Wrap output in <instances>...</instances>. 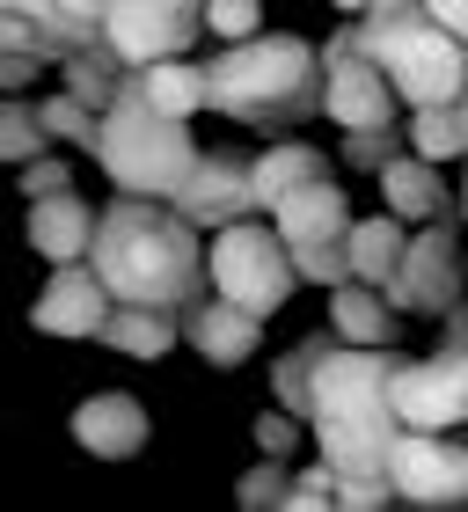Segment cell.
<instances>
[{"mask_svg":"<svg viewBox=\"0 0 468 512\" xmlns=\"http://www.w3.org/2000/svg\"><path fill=\"white\" fill-rule=\"evenodd\" d=\"M213 293L242 300L256 315H278L300 293V264H293V242L278 235V220L249 213L234 227H213Z\"/></svg>","mask_w":468,"mask_h":512,"instance_id":"obj_6","label":"cell"},{"mask_svg":"<svg viewBox=\"0 0 468 512\" xmlns=\"http://www.w3.org/2000/svg\"><path fill=\"white\" fill-rule=\"evenodd\" d=\"M461 220H468V176H461Z\"/></svg>","mask_w":468,"mask_h":512,"instance_id":"obj_41","label":"cell"},{"mask_svg":"<svg viewBox=\"0 0 468 512\" xmlns=\"http://www.w3.org/2000/svg\"><path fill=\"white\" fill-rule=\"evenodd\" d=\"M322 176H330V154L308 147V139L278 132V139L256 147V205H264V213H278L293 191H308V183H322Z\"/></svg>","mask_w":468,"mask_h":512,"instance_id":"obj_18","label":"cell"},{"mask_svg":"<svg viewBox=\"0 0 468 512\" xmlns=\"http://www.w3.org/2000/svg\"><path fill=\"white\" fill-rule=\"evenodd\" d=\"M117 315V293L103 286V271L88 264H52V278H44V293L30 300V322L44 337H103V322Z\"/></svg>","mask_w":468,"mask_h":512,"instance_id":"obj_13","label":"cell"},{"mask_svg":"<svg viewBox=\"0 0 468 512\" xmlns=\"http://www.w3.org/2000/svg\"><path fill=\"white\" fill-rule=\"evenodd\" d=\"M249 432H256V454H278V461H293V454H300V439H315V425H308V417H293L286 403H271Z\"/></svg>","mask_w":468,"mask_h":512,"instance_id":"obj_32","label":"cell"},{"mask_svg":"<svg viewBox=\"0 0 468 512\" xmlns=\"http://www.w3.org/2000/svg\"><path fill=\"white\" fill-rule=\"evenodd\" d=\"M176 205L205 227V235L264 213V205H256V154H242L234 139H205L198 161H191V176L176 183Z\"/></svg>","mask_w":468,"mask_h":512,"instance_id":"obj_11","label":"cell"},{"mask_svg":"<svg viewBox=\"0 0 468 512\" xmlns=\"http://www.w3.org/2000/svg\"><path fill=\"white\" fill-rule=\"evenodd\" d=\"M213 81V118L249 132H293L322 118V44L293 30H256L242 44H220L205 59Z\"/></svg>","mask_w":468,"mask_h":512,"instance_id":"obj_3","label":"cell"},{"mask_svg":"<svg viewBox=\"0 0 468 512\" xmlns=\"http://www.w3.org/2000/svg\"><path fill=\"white\" fill-rule=\"evenodd\" d=\"M322 505H337V469L315 454L308 469L293 476V498H286V512H322Z\"/></svg>","mask_w":468,"mask_h":512,"instance_id":"obj_36","label":"cell"},{"mask_svg":"<svg viewBox=\"0 0 468 512\" xmlns=\"http://www.w3.org/2000/svg\"><path fill=\"white\" fill-rule=\"evenodd\" d=\"M96 205L74 198V191H52V198H30V249L44 264H81L96 249Z\"/></svg>","mask_w":468,"mask_h":512,"instance_id":"obj_17","label":"cell"},{"mask_svg":"<svg viewBox=\"0 0 468 512\" xmlns=\"http://www.w3.org/2000/svg\"><path fill=\"white\" fill-rule=\"evenodd\" d=\"M176 337H183L176 308H132V300H117V315L103 322L96 344H110V352H125V359H161V352H176Z\"/></svg>","mask_w":468,"mask_h":512,"instance_id":"obj_22","label":"cell"},{"mask_svg":"<svg viewBox=\"0 0 468 512\" xmlns=\"http://www.w3.org/2000/svg\"><path fill=\"white\" fill-rule=\"evenodd\" d=\"M439 322H447V337L425 359H403V374H395V417L425 432H461L468 425V300Z\"/></svg>","mask_w":468,"mask_h":512,"instance_id":"obj_8","label":"cell"},{"mask_svg":"<svg viewBox=\"0 0 468 512\" xmlns=\"http://www.w3.org/2000/svg\"><path fill=\"white\" fill-rule=\"evenodd\" d=\"M44 147H59V139L44 132L37 103L30 96H8V103H0V161H15V169H22V161H37Z\"/></svg>","mask_w":468,"mask_h":512,"instance_id":"obj_29","label":"cell"},{"mask_svg":"<svg viewBox=\"0 0 468 512\" xmlns=\"http://www.w3.org/2000/svg\"><path fill=\"white\" fill-rule=\"evenodd\" d=\"M359 44L388 66L403 103H468V37L447 30L425 0L417 8H373L359 15Z\"/></svg>","mask_w":468,"mask_h":512,"instance_id":"obj_5","label":"cell"},{"mask_svg":"<svg viewBox=\"0 0 468 512\" xmlns=\"http://www.w3.org/2000/svg\"><path fill=\"white\" fill-rule=\"evenodd\" d=\"M205 30H213L220 44H242L264 30V0H205Z\"/></svg>","mask_w":468,"mask_h":512,"instance_id":"obj_34","label":"cell"},{"mask_svg":"<svg viewBox=\"0 0 468 512\" xmlns=\"http://www.w3.org/2000/svg\"><path fill=\"white\" fill-rule=\"evenodd\" d=\"M395 344H330L315 366V454L330 469H388L403 417H395Z\"/></svg>","mask_w":468,"mask_h":512,"instance_id":"obj_2","label":"cell"},{"mask_svg":"<svg viewBox=\"0 0 468 512\" xmlns=\"http://www.w3.org/2000/svg\"><path fill=\"white\" fill-rule=\"evenodd\" d=\"M425 8L447 22V30H461V37H468V0H425Z\"/></svg>","mask_w":468,"mask_h":512,"instance_id":"obj_38","label":"cell"},{"mask_svg":"<svg viewBox=\"0 0 468 512\" xmlns=\"http://www.w3.org/2000/svg\"><path fill=\"white\" fill-rule=\"evenodd\" d=\"M439 169H447V161H425L417 147H410V154H395L388 169L373 176V183H381V205H388V213H403L410 227L461 213V191H447V176H439Z\"/></svg>","mask_w":468,"mask_h":512,"instance_id":"obj_16","label":"cell"},{"mask_svg":"<svg viewBox=\"0 0 468 512\" xmlns=\"http://www.w3.org/2000/svg\"><path fill=\"white\" fill-rule=\"evenodd\" d=\"M22 198H52V191H74V169H66V154L59 147H44L37 161H22Z\"/></svg>","mask_w":468,"mask_h":512,"instance_id":"obj_35","label":"cell"},{"mask_svg":"<svg viewBox=\"0 0 468 512\" xmlns=\"http://www.w3.org/2000/svg\"><path fill=\"white\" fill-rule=\"evenodd\" d=\"M403 125L425 161H468V110L461 103H417Z\"/></svg>","mask_w":468,"mask_h":512,"instance_id":"obj_27","label":"cell"},{"mask_svg":"<svg viewBox=\"0 0 468 512\" xmlns=\"http://www.w3.org/2000/svg\"><path fill=\"white\" fill-rule=\"evenodd\" d=\"M330 8H344V15H366V0H330Z\"/></svg>","mask_w":468,"mask_h":512,"instance_id":"obj_40","label":"cell"},{"mask_svg":"<svg viewBox=\"0 0 468 512\" xmlns=\"http://www.w3.org/2000/svg\"><path fill=\"white\" fill-rule=\"evenodd\" d=\"M344 249H351V278H366V286H388V278H395V264H403V249H410V220L381 205V213L351 220Z\"/></svg>","mask_w":468,"mask_h":512,"instance_id":"obj_21","label":"cell"},{"mask_svg":"<svg viewBox=\"0 0 468 512\" xmlns=\"http://www.w3.org/2000/svg\"><path fill=\"white\" fill-rule=\"evenodd\" d=\"M373 8H417V0H366V15H373Z\"/></svg>","mask_w":468,"mask_h":512,"instance_id":"obj_39","label":"cell"},{"mask_svg":"<svg viewBox=\"0 0 468 512\" xmlns=\"http://www.w3.org/2000/svg\"><path fill=\"white\" fill-rule=\"evenodd\" d=\"M264 322L271 315L242 308V300L205 293L198 308H183V344H191L205 366H242V359H256V344H264Z\"/></svg>","mask_w":468,"mask_h":512,"instance_id":"obj_14","label":"cell"},{"mask_svg":"<svg viewBox=\"0 0 468 512\" xmlns=\"http://www.w3.org/2000/svg\"><path fill=\"white\" fill-rule=\"evenodd\" d=\"M461 110H468V103H461Z\"/></svg>","mask_w":468,"mask_h":512,"instance_id":"obj_42","label":"cell"},{"mask_svg":"<svg viewBox=\"0 0 468 512\" xmlns=\"http://www.w3.org/2000/svg\"><path fill=\"white\" fill-rule=\"evenodd\" d=\"M330 344H337V330L300 337L293 352L271 359V403H286L293 417H308V425H315V366H322V352H330Z\"/></svg>","mask_w":468,"mask_h":512,"instance_id":"obj_26","label":"cell"},{"mask_svg":"<svg viewBox=\"0 0 468 512\" xmlns=\"http://www.w3.org/2000/svg\"><path fill=\"white\" fill-rule=\"evenodd\" d=\"M44 66H52V59H37V52H0V88H8V96H22Z\"/></svg>","mask_w":468,"mask_h":512,"instance_id":"obj_37","label":"cell"},{"mask_svg":"<svg viewBox=\"0 0 468 512\" xmlns=\"http://www.w3.org/2000/svg\"><path fill=\"white\" fill-rule=\"evenodd\" d=\"M403 110H410L403 88L359 44V15H344L330 44H322V118L337 132H366V125H403Z\"/></svg>","mask_w":468,"mask_h":512,"instance_id":"obj_7","label":"cell"},{"mask_svg":"<svg viewBox=\"0 0 468 512\" xmlns=\"http://www.w3.org/2000/svg\"><path fill=\"white\" fill-rule=\"evenodd\" d=\"M132 74H139V66L117 59V44H110V37H103V44H81V52H66V59H59V81L74 88L81 103H96V110H110L117 96H125V81H132Z\"/></svg>","mask_w":468,"mask_h":512,"instance_id":"obj_24","label":"cell"},{"mask_svg":"<svg viewBox=\"0 0 468 512\" xmlns=\"http://www.w3.org/2000/svg\"><path fill=\"white\" fill-rule=\"evenodd\" d=\"M388 300L403 315H454L461 308V235H454V213L447 220H425L403 249V264L388 278Z\"/></svg>","mask_w":468,"mask_h":512,"instance_id":"obj_10","label":"cell"},{"mask_svg":"<svg viewBox=\"0 0 468 512\" xmlns=\"http://www.w3.org/2000/svg\"><path fill=\"white\" fill-rule=\"evenodd\" d=\"M125 66H154V59H183L205 37V0H117L110 30Z\"/></svg>","mask_w":468,"mask_h":512,"instance_id":"obj_12","label":"cell"},{"mask_svg":"<svg viewBox=\"0 0 468 512\" xmlns=\"http://www.w3.org/2000/svg\"><path fill=\"white\" fill-rule=\"evenodd\" d=\"M74 439H81V454H96V461H132V454H147V403L125 388H103V395H88V403L74 410Z\"/></svg>","mask_w":468,"mask_h":512,"instance_id":"obj_15","label":"cell"},{"mask_svg":"<svg viewBox=\"0 0 468 512\" xmlns=\"http://www.w3.org/2000/svg\"><path fill=\"white\" fill-rule=\"evenodd\" d=\"M88 264L132 308H176L183 315L213 293V235L176 198H147V191H117L103 205Z\"/></svg>","mask_w":468,"mask_h":512,"instance_id":"obj_1","label":"cell"},{"mask_svg":"<svg viewBox=\"0 0 468 512\" xmlns=\"http://www.w3.org/2000/svg\"><path fill=\"white\" fill-rule=\"evenodd\" d=\"M205 139L191 132V118L147 103L139 74L125 81V96L103 110V139H96V169L110 176V191H147V198H176V183L191 176Z\"/></svg>","mask_w":468,"mask_h":512,"instance_id":"obj_4","label":"cell"},{"mask_svg":"<svg viewBox=\"0 0 468 512\" xmlns=\"http://www.w3.org/2000/svg\"><path fill=\"white\" fill-rule=\"evenodd\" d=\"M395 154H410V125H366V132H344V161L366 176H381Z\"/></svg>","mask_w":468,"mask_h":512,"instance_id":"obj_30","label":"cell"},{"mask_svg":"<svg viewBox=\"0 0 468 512\" xmlns=\"http://www.w3.org/2000/svg\"><path fill=\"white\" fill-rule=\"evenodd\" d=\"M293 476H300L293 461H278V454H264V461H256V469H249L242 483H234V498H242L249 512H271V505L286 512V498H293Z\"/></svg>","mask_w":468,"mask_h":512,"instance_id":"obj_31","label":"cell"},{"mask_svg":"<svg viewBox=\"0 0 468 512\" xmlns=\"http://www.w3.org/2000/svg\"><path fill=\"white\" fill-rule=\"evenodd\" d=\"M388 476L403 491V505H417V512H461L468 505V439L403 425V439L388 454Z\"/></svg>","mask_w":468,"mask_h":512,"instance_id":"obj_9","label":"cell"},{"mask_svg":"<svg viewBox=\"0 0 468 512\" xmlns=\"http://www.w3.org/2000/svg\"><path fill=\"white\" fill-rule=\"evenodd\" d=\"M395 322H403V308L388 300V286H366V278L330 286V330L344 344H395Z\"/></svg>","mask_w":468,"mask_h":512,"instance_id":"obj_19","label":"cell"},{"mask_svg":"<svg viewBox=\"0 0 468 512\" xmlns=\"http://www.w3.org/2000/svg\"><path fill=\"white\" fill-rule=\"evenodd\" d=\"M0 8H22V15H37L44 30H52L66 52H81V44H103L110 30V8L117 0H0Z\"/></svg>","mask_w":468,"mask_h":512,"instance_id":"obj_25","label":"cell"},{"mask_svg":"<svg viewBox=\"0 0 468 512\" xmlns=\"http://www.w3.org/2000/svg\"><path fill=\"white\" fill-rule=\"evenodd\" d=\"M139 88H147L154 110H169V118H198V110H213V81H205V59H154L139 66Z\"/></svg>","mask_w":468,"mask_h":512,"instance_id":"obj_23","label":"cell"},{"mask_svg":"<svg viewBox=\"0 0 468 512\" xmlns=\"http://www.w3.org/2000/svg\"><path fill=\"white\" fill-rule=\"evenodd\" d=\"M271 220H278L286 242H344L351 235V198L337 191V176H322V183H308V191H293Z\"/></svg>","mask_w":468,"mask_h":512,"instance_id":"obj_20","label":"cell"},{"mask_svg":"<svg viewBox=\"0 0 468 512\" xmlns=\"http://www.w3.org/2000/svg\"><path fill=\"white\" fill-rule=\"evenodd\" d=\"M293 264H300V286H344L351 278V249L344 242H293Z\"/></svg>","mask_w":468,"mask_h":512,"instance_id":"obj_33","label":"cell"},{"mask_svg":"<svg viewBox=\"0 0 468 512\" xmlns=\"http://www.w3.org/2000/svg\"><path fill=\"white\" fill-rule=\"evenodd\" d=\"M37 118H44V132H52L59 147H88V154H96V139H103V110L81 103L66 81L52 88V96H37Z\"/></svg>","mask_w":468,"mask_h":512,"instance_id":"obj_28","label":"cell"}]
</instances>
